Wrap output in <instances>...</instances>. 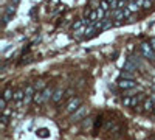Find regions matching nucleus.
<instances>
[{
	"instance_id": "6e6552de",
	"label": "nucleus",
	"mask_w": 155,
	"mask_h": 140,
	"mask_svg": "<svg viewBox=\"0 0 155 140\" xmlns=\"http://www.w3.org/2000/svg\"><path fill=\"white\" fill-rule=\"evenodd\" d=\"M64 97H65V89L58 87V89H54V94H53V98H51V101L58 104V103H61V101L64 100Z\"/></svg>"
},
{
	"instance_id": "9b49d317",
	"label": "nucleus",
	"mask_w": 155,
	"mask_h": 140,
	"mask_svg": "<svg viewBox=\"0 0 155 140\" xmlns=\"http://www.w3.org/2000/svg\"><path fill=\"white\" fill-rule=\"evenodd\" d=\"M16 12V5H11V6H8V9H6V12L3 14V22L5 23H8V20H9V17L12 16Z\"/></svg>"
},
{
	"instance_id": "dca6fc26",
	"label": "nucleus",
	"mask_w": 155,
	"mask_h": 140,
	"mask_svg": "<svg viewBox=\"0 0 155 140\" xmlns=\"http://www.w3.org/2000/svg\"><path fill=\"white\" fill-rule=\"evenodd\" d=\"M124 70H127V72H135V70H137V66L132 64V61H127L126 64H124Z\"/></svg>"
},
{
	"instance_id": "7ed1b4c3",
	"label": "nucleus",
	"mask_w": 155,
	"mask_h": 140,
	"mask_svg": "<svg viewBox=\"0 0 155 140\" xmlns=\"http://www.w3.org/2000/svg\"><path fill=\"white\" fill-rule=\"evenodd\" d=\"M81 106H82V100H81L79 97H73L68 103H67L65 109H64V114H65V115H68V114H73L74 111H78Z\"/></svg>"
},
{
	"instance_id": "6ab92c4d",
	"label": "nucleus",
	"mask_w": 155,
	"mask_h": 140,
	"mask_svg": "<svg viewBox=\"0 0 155 140\" xmlns=\"http://www.w3.org/2000/svg\"><path fill=\"white\" fill-rule=\"evenodd\" d=\"M6 104H8V101H6L5 98H2V100H0V111H2V112L6 109Z\"/></svg>"
},
{
	"instance_id": "2eb2a0df",
	"label": "nucleus",
	"mask_w": 155,
	"mask_h": 140,
	"mask_svg": "<svg viewBox=\"0 0 155 140\" xmlns=\"http://www.w3.org/2000/svg\"><path fill=\"white\" fill-rule=\"evenodd\" d=\"M120 78L121 80H135V75L134 73H130V72H121V75H120Z\"/></svg>"
},
{
	"instance_id": "f03ea898",
	"label": "nucleus",
	"mask_w": 155,
	"mask_h": 140,
	"mask_svg": "<svg viewBox=\"0 0 155 140\" xmlns=\"http://www.w3.org/2000/svg\"><path fill=\"white\" fill-rule=\"evenodd\" d=\"M146 94H138V95H134V97H124L123 98V104L126 108H137L141 101L144 100Z\"/></svg>"
},
{
	"instance_id": "9d476101",
	"label": "nucleus",
	"mask_w": 155,
	"mask_h": 140,
	"mask_svg": "<svg viewBox=\"0 0 155 140\" xmlns=\"http://www.w3.org/2000/svg\"><path fill=\"white\" fill-rule=\"evenodd\" d=\"M23 98H25V89H19V90L14 92V100L16 103H23Z\"/></svg>"
},
{
	"instance_id": "39448f33",
	"label": "nucleus",
	"mask_w": 155,
	"mask_h": 140,
	"mask_svg": "<svg viewBox=\"0 0 155 140\" xmlns=\"http://www.w3.org/2000/svg\"><path fill=\"white\" fill-rule=\"evenodd\" d=\"M116 86H118L120 89H123V90H134V89L137 87V81L135 80H118V83H116Z\"/></svg>"
},
{
	"instance_id": "1a4fd4ad",
	"label": "nucleus",
	"mask_w": 155,
	"mask_h": 140,
	"mask_svg": "<svg viewBox=\"0 0 155 140\" xmlns=\"http://www.w3.org/2000/svg\"><path fill=\"white\" fill-rule=\"evenodd\" d=\"M143 109H144L146 114L153 112V109H155V103H153V100H152V98H147V100L143 101Z\"/></svg>"
},
{
	"instance_id": "b1692460",
	"label": "nucleus",
	"mask_w": 155,
	"mask_h": 140,
	"mask_svg": "<svg viewBox=\"0 0 155 140\" xmlns=\"http://www.w3.org/2000/svg\"><path fill=\"white\" fill-rule=\"evenodd\" d=\"M19 2H20V0H11V3H12V5H17Z\"/></svg>"
},
{
	"instance_id": "0eeeda50",
	"label": "nucleus",
	"mask_w": 155,
	"mask_h": 140,
	"mask_svg": "<svg viewBox=\"0 0 155 140\" xmlns=\"http://www.w3.org/2000/svg\"><path fill=\"white\" fill-rule=\"evenodd\" d=\"M34 94H36V89H34V84H28L25 87V98H23V104H30L33 98H34Z\"/></svg>"
},
{
	"instance_id": "20e7f679",
	"label": "nucleus",
	"mask_w": 155,
	"mask_h": 140,
	"mask_svg": "<svg viewBox=\"0 0 155 140\" xmlns=\"http://www.w3.org/2000/svg\"><path fill=\"white\" fill-rule=\"evenodd\" d=\"M140 50H141V53H143V56L146 58V59H149V61H155V50L150 47V44H141V47H140Z\"/></svg>"
},
{
	"instance_id": "aec40b11",
	"label": "nucleus",
	"mask_w": 155,
	"mask_h": 140,
	"mask_svg": "<svg viewBox=\"0 0 155 140\" xmlns=\"http://www.w3.org/2000/svg\"><path fill=\"white\" fill-rule=\"evenodd\" d=\"M2 115H3V117H8V118L12 117V109H8V108H6V109L2 112Z\"/></svg>"
},
{
	"instance_id": "393cba45",
	"label": "nucleus",
	"mask_w": 155,
	"mask_h": 140,
	"mask_svg": "<svg viewBox=\"0 0 155 140\" xmlns=\"http://www.w3.org/2000/svg\"><path fill=\"white\" fill-rule=\"evenodd\" d=\"M150 98H152V100H153V103H155V94H153V95H152V97H150Z\"/></svg>"
},
{
	"instance_id": "423d86ee",
	"label": "nucleus",
	"mask_w": 155,
	"mask_h": 140,
	"mask_svg": "<svg viewBox=\"0 0 155 140\" xmlns=\"http://www.w3.org/2000/svg\"><path fill=\"white\" fill-rule=\"evenodd\" d=\"M87 114H88V108L82 104L79 109H78V111H74V112L71 114L70 120H71V121H79V120H82V118L87 115Z\"/></svg>"
},
{
	"instance_id": "f257e3e1",
	"label": "nucleus",
	"mask_w": 155,
	"mask_h": 140,
	"mask_svg": "<svg viewBox=\"0 0 155 140\" xmlns=\"http://www.w3.org/2000/svg\"><path fill=\"white\" fill-rule=\"evenodd\" d=\"M53 94H54V89L53 87H45L44 90L34 94L33 101H34L36 104H45L47 101H50L51 98H53Z\"/></svg>"
},
{
	"instance_id": "f3484780",
	"label": "nucleus",
	"mask_w": 155,
	"mask_h": 140,
	"mask_svg": "<svg viewBox=\"0 0 155 140\" xmlns=\"http://www.w3.org/2000/svg\"><path fill=\"white\" fill-rule=\"evenodd\" d=\"M99 6H101V8H102V9H104V11H106V12H107V11H110V9H112V8H110V3H109V2H107V0H102V2H101V5H99Z\"/></svg>"
},
{
	"instance_id": "a211bd4d",
	"label": "nucleus",
	"mask_w": 155,
	"mask_h": 140,
	"mask_svg": "<svg viewBox=\"0 0 155 140\" xmlns=\"http://www.w3.org/2000/svg\"><path fill=\"white\" fill-rule=\"evenodd\" d=\"M73 94H74V90H73V89H67V90H65V97H64V100H71L73 98Z\"/></svg>"
},
{
	"instance_id": "4be33fe9",
	"label": "nucleus",
	"mask_w": 155,
	"mask_h": 140,
	"mask_svg": "<svg viewBox=\"0 0 155 140\" xmlns=\"http://www.w3.org/2000/svg\"><path fill=\"white\" fill-rule=\"evenodd\" d=\"M149 44H150V47H152V48L155 50V37H152V39H150V42H149Z\"/></svg>"
},
{
	"instance_id": "5701e85b",
	"label": "nucleus",
	"mask_w": 155,
	"mask_h": 140,
	"mask_svg": "<svg viewBox=\"0 0 155 140\" xmlns=\"http://www.w3.org/2000/svg\"><path fill=\"white\" fill-rule=\"evenodd\" d=\"M39 132H41V134H39V135H41V137H47V135H48V134H45V132H47L45 129H42V131H39Z\"/></svg>"
},
{
	"instance_id": "ddd939ff",
	"label": "nucleus",
	"mask_w": 155,
	"mask_h": 140,
	"mask_svg": "<svg viewBox=\"0 0 155 140\" xmlns=\"http://www.w3.org/2000/svg\"><path fill=\"white\" fill-rule=\"evenodd\" d=\"M127 8L130 9V12H137L140 8H141V3H138V2H135V0H130V2L127 3Z\"/></svg>"
},
{
	"instance_id": "bb28decb",
	"label": "nucleus",
	"mask_w": 155,
	"mask_h": 140,
	"mask_svg": "<svg viewBox=\"0 0 155 140\" xmlns=\"http://www.w3.org/2000/svg\"><path fill=\"white\" fill-rule=\"evenodd\" d=\"M147 140H152V138H147Z\"/></svg>"
},
{
	"instance_id": "412c9836",
	"label": "nucleus",
	"mask_w": 155,
	"mask_h": 140,
	"mask_svg": "<svg viewBox=\"0 0 155 140\" xmlns=\"http://www.w3.org/2000/svg\"><path fill=\"white\" fill-rule=\"evenodd\" d=\"M152 6V2H150V0H144V2H143V9H149Z\"/></svg>"
},
{
	"instance_id": "f8f14e48",
	"label": "nucleus",
	"mask_w": 155,
	"mask_h": 140,
	"mask_svg": "<svg viewBox=\"0 0 155 140\" xmlns=\"http://www.w3.org/2000/svg\"><path fill=\"white\" fill-rule=\"evenodd\" d=\"M2 98H5L6 101H11V100H14V90H12L11 87H6L5 90H3V95Z\"/></svg>"
},
{
	"instance_id": "cd10ccee",
	"label": "nucleus",
	"mask_w": 155,
	"mask_h": 140,
	"mask_svg": "<svg viewBox=\"0 0 155 140\" xmlns=\"http://www.w3.org/2000/svg\"><path fill=\"white\" fill-rule=\"evenodd\" d=\"M152 140H155V137H153V138H152Z\"/></svg>"
},
{
	"instance_id": "a878e982",
	"label": "nucleus",
	"mask_w": 155,
	"mask_h": 140,
	"mask_svg": "<svg viewBox=\"0 0 155 140\" xmlns=\"http://www.w3.org/2000/svg\"><path fill=\"white\" fill-rule=\"evenodd\" d=\"M153 115H155V109H153Z\"/></svg>"
},
{
	"instance_id": "4468645a",
	"label": "nucleus",
	"mask_w": 155,
	"mask_h": 140,
	"mask_svg": "<svg viewBox=\"0 0 155 140\" xmlns=\"http://www.w3.org/2000/svg\"><path fill=\"white\" fill-rule=\"evenodd\" d=\"M47 87V83L45 81H37V83H34V89H36V92H41V90H44V89Z\"/></svg>"
}]
</instances>
